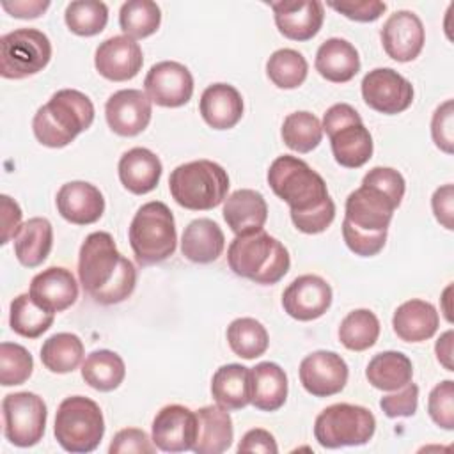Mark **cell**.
Wrapping results in <instances>:
<instances>
[{"label":"cell","mask_w":454,"mask_h":454,"mask_svg":"<svg viewBox=\"0 0 454 454\" xmlns=\"http://www.w3.org/2000/svg\"><path fill=\"white\" fill-rule=\"evenodd\" d=\"M78 278L83 291L101 305L124 301L137 286V270L105 231L90 232L80 247Z\"/></svg>","instance_id":"obj_1"},{"label":"cell","mask_w":454,"mask_h":454,"mask_svg":"<svg viewBox=\"0 0 454 454\" xmlns=\"http://www.w3.org/2000/svg\"><path fill=\"white\" fill-rule=\"evenodd\" d=\"M94 121L92 101L76 89L57 90L32 121L35 138L46 147H66Z\"/></svg>","instance_id":"obj_2"},{"label":"cell","mask_w":454,"mask_h":454,"mask_svg":"<svg viewBox=\"0 0 454 454\" xmlns=\"http://www.w3.org/2000/svg\"><path fill=\"white\" fill-rule=\"evenodd\" d=\"M229 268L255 284H277L289 271L291 257L287 248L264 231L239 234L227 248Z\"/></svg>","instance_id":"obj_3"},{"label":"cell","mask_w":454,"mask_h":454,"mask_svg":"<svg viewBox=\"0 0 454 454\" xmlns=\"http://www.w3.org/2000/svg\"><path fill=\"white\" fill-rule=\"evenodd\" d=\"M268 184L289 206L291 215H305L332 202L325 179L307 161L291 154L271 161Z\"/></svg>","instance_id":"obj_4"},{"label":"cell","mask_w":454,"mask_h":454,"mask_svg":"<svg viewBox=\"0 0 454 454\" xmlns=\"http://www.w3.org/2000/svg\"><path fill=\"white\" fill-rule=\"evenodd\" d=\"M168 190L181 207L207 211L227 199L229 176L222 165L211 160H195L170 172Z\"/></svg>","instance_id":"obj_5"},{"label":"cell","mask_w":454,"mask_h":454,"mask_svg":"<svg viewBox=\"0 0 454 454\" xmlns=\"http://www.w3.org/2000/svg\"><path fill=\"white\" fill-rule=\"evenodd\" d=\"M128 238L138 264L149 266L168 259L176 252L177 243L170 207L160 200L140 206L129 223Z\"/></svg>","instance_id":"obj_6"},{"label":"cell","mask_w":454,"mask_h":454,"mask_svg":"<svg viewBox=\"0 0 454 454\" xmlns=\"http://www.w3.org/2000/svg\"><path fill=\"white\" fill-rule=\"evenodd\" d=\"M53 434L67 452H92L105 434L99 404L83 395L66 397L57 410Z\"/></svg>","instance_id":"obj_7"},{"label":"cell","mask_w":454,"mask_h":454,"mask_svg":"<svg viewBox=\"0 0 454 454\" xmlns=\"http://www.w3.org/2000/svg\"><path fill=\"white\" fill-rule=\"evenodd\" d=\"M335 161L346 168H358L372 156V137L364 126L358 112L348 103L332 105L323 115Z\"/></svg>","instance_id":"obj_8"},{"label":"cell","mask_w":454,"mask_h":454,"mask_svg":"<svg viewBox=\"0 0 454 454\" xmlns=\"http://www.w3.org/2000/svg\"><path fill=\"white\" fill-rule=\"evenodd\" d=\"M376 431L371 410L358 404L337 403L325 408L314 422V436L321 447L339 449L367 443Z\"/></svg>","instance_id":"obj_9"},{"label":"cell","mask_w":454,"mask_h":454,"mask_svg":"<svg viewBox=\"0 0 454 454\" xmlns=\"http://www.w3.org/2000/svg\"><path fill=\"white\" fill-rule=\"evenodd\" d=\"M51 59V43L37 28H18L0 37V74L21 80L43 71Z\"/></svg>","instance_id":"obj_10"},{"label":"cell","mask_w":454,"mask_h":454,"mask_svg":"<svg viewBox=\"0 0 454 454\" xmlns=\"http://www.w3.org/2000/svg\"><path fill=\"white\" fill-rule=\"evenodd\" d=\"M2 417L5 438L16 447H32L44 434L48 410L37 394L14 392L4 397Z\"/></svg>","instance_id":"obj_11"},{"label":"cell","mask_w":454,"mask_h":454,"mask_svg":"<svg viewBox=\"0 0 454 454\" xmlns=\"http://www.w3.org/2000/svg\"><path fill=\"white\" fill-rule=\"evenodd\" d=\"M362 98L369 108L385 115H395L410 108L413 85L390 67H376L362 80Z\"/></svg>","instance_id":"obj_12"},{"label":"cell","mask_w":454,"mask_h":454,"mask_svg":"<svg viewBox=\"0 0 454 454\" xmlns=\"http://www.w3.org/2000/svg\"><path fill=\"white\" fill-rule=\"evenodd\" d=\"M144 89L151 103L177 108L192 99L193 76L186 66L176 60H163L147 71Z\"/></svg>","instance_id":"obj_13"},{"label":"cell","mask_w":454,"mask_h":454,"mask_svg":"<svg viewBox=\"0 0 454 454\" xmlns=\"http://www.w3.org/2000/svg\"><path fill=\"white\" fill-rule=\"evenodd\" d=\"M300 383L314 397L339 394L348 383V364L333 351H314L300 364Z\"/></svg>","instance_id":"obj_14"},{"label":"cell","mask_w":454,"mask_h":454,"mask_svg":"<svg viewBox=\"0 0 454 454\" xmlns=\"http://www.w3.org/2000/svg\"><path fill=\"white\" fill-rule=\"evenodd\" d=\"M151 438L156 449L163 452L192 450L197 438V415L183 404L163 406L151 427Z\"/></svg>","instance_id":"obj_15"},{"label":"cell","mask_w":454,"mask_h":454,"mask_svg":"<svg viewBox=\"0 0 454 454\" xmlns=\"http://www.w3.org/2000/svg\"><path fill=\"white\" fill-rule=\"evenodd\" d=\"M381 44L385 53L397 62H410L419 57L424 48L426 32L420 18L411 11H395L383 23Z\"/></svg>","instance_id":"obj_16"},{"label":"cell","mask_w":454,"mask_h":454,"mask_svg":"<svg viewBox=\"0 0 454 454\" xmlns=\"http://www.w3.org/2000/svg\"><path fill=\"white\" fill-rule=\"evenodd\" d=\"M153 115L151 99L138 89H122L114 92L105 105V117L110 129L121 137L142 133Z\"/></svg>","instance_id":"obj_17"},{"label":"cell","mask_w":454,"mask_h":454,"mask_svg":"<svg viewBox=\"0 0 454 454\" xmlns=\"http://www.w3.org/2000/svg\"><path fill=\"white\" fill-rule=\"evenodd\" d=\"M332 305V287L319 275L294 278L282 294V307L293 319L312 321L321 317Z\"/></svg>","instance_id":"obj_18"},{"label":"cell","mask_w":454,"mask_h":454,"mask_svg":"<svg viewBox=\"0 0 454 454\" xmlns=\"http://www.w3.org/2000/svg\"><path fill=\"white\" fill-rule=\"evenodd\" d=\"M144 57L140 44L128 35H114L105 39L94 55L98 73L110 82H126L138 74Z\"/></svg>","instance_id":"obj_19"},{"label":"cell","mask_w":454,"mask_h":454,"mask_svg":"<svg viewBox=\"0 0 454 454\" xmlns=\"http://www.w3.org/2000/svg\"><path fill=\"white\" fill-rule=\"evenodd\" d=\"M270 5L278 32L291 41H309L323 27L325 7L317 0H280Z\"/></svg>","instance_id":"obj_20"},{"label":"cell","mask_w":454,"mask_h":454,"mask_svg":"<svg viewBox=\"0 0 454 454\" xmlns=\"http://www.w3.org/2000/svg\"><path fill=\"white\" fill-rule=\"evenodd\" d=\"M395 207L397 206L383 192L362 184L348 195L344 206V218L364 231H387L392 222Z\"/></svg>","instance_id":"obj_21"},{"label":"cell","mask_w":454,"mask_h":454,"mask_svg":"<svg viewBox=\"0 0 454 454\" xmlns=\"http://www.w3.org/2000/svg\"><path fill=\"white\" fill-rule=\"evenodd\" d=\"M28 294L39 307L55 314L69 309L76 301L78 282L67 268L50 266L32 278Z\"/></svg>","instance_id":"obj_22"},{"label":"cell","mask_w":454,"mask_h":454,"mask_svg":"<svg viewBox=\"0 0 454 454\" xmlns=\"http://www.w3.org/2000/svg\"><path fill=\"white\" fill-rule=\"evenodd\" d=\"M57 209L60 216L74 225H89L101 218L105 199L99 188L87 181H71L57 192Z\"/></svg>","instance_id":"obj_23"},{"label":"cell","mask_w":454,"mask_h":454,"mask_svg":"<svg viewBox=\"0 0 454 454\" xmlns=\"http://www.w3.org/2000/svg\"><path fill=\"white\" fill-rule=\"evenodd\" d=\"M199 112L213 129H231L243 117V98L239 90L229 83H213L204 89Z\"/></svg>","instance_id":"obj_24"},{"label":"cell","mask_w":454,"mask_h":454,"mask_svg":"<svg viewBox=\"0 0 454 454\" xmlns=\"http://www.w3.org/2000/svg\"><path fill=\"white\" fill-rule=\"evenodd\" d=\"M222 213L231 231L239 236L262 231L268 218V206L262 193L241 188L225 199Z\"/></svg>","instance_id":"obj_25"},{"label":"cell","mask_w":454,"mask_h":454,"mask_svg":"<svg viewBox=\"0 0 454 454\" xmlns=\"http://www.w3.org/2000/svg\"><path fill=\"white\" fill-rule=\"evenodd\" d=\"M117 170L119 179L128 192L144 195L158 186L163 167L153 151L145 147H133L121 156Z\"/></svg>","instance_id":"obj_26"},{"label":"cell","mask_w":454,"mask_h":454,"mask_svg":"<svg viewBox=\"0 0 454 454\" xmlns=\"http://www.w3.org/2000/svg\"><path fill=\"white\" fill-rule=\"evenodd\" d=\"M195 415L197 438L192 450L197 454L225 452L234 438V427L229 411L218 404H209L199 408Z\"/></svg>","instance_id":"obj_27"},{"label":"cell","mask_w":454,"mask_h":454,"mask_svg":"<svg viewBox=\"0 0 454 454\" xmlns=\"http://www.w3.org/2000/svg\"><path fill=\"white\" fill-rule=\"evenodd\" d=\"M392 326L401 340L422 342L436 333L440 326V316L429 301L413 298L395 309Z\"/></svg>","instance_id":"obj_28"},{"label":"cell","mask_w":454,"mask_h":454,"mask_svg":"<svg viewBox=\"0 0 454 454\" xmlns=\"http://www.w3.org/2000/svg\"><path fill=\"white\" fill-rule=\"evenodd\" d=\"M316 71L328 82L346 83L360 71V57L356 48L340 37H330L317 48Z\"/></svg>","instance_id":"obj_29"},{"label":"cell","mask_w":454,"mask_h":454,"mask_svg":"<svg viewBox=\"0 0 454 454\" xmlns=\"http://www.w3.org/2000/svg\"><path fill=\"white\" fill-rule=\"evenodd\" d=\"M225 247V236L216 222L211 218L192 220L181 238L183 255L197 264H207L216 261Z\"/></svg>","instance_id":"obj_30"},{"label":"cell","mask_w":454,"mask_h":454,"mask_svg":"<svg viewBox=\"0 0 454 454\" xmlns=\"http://www.w3.org/2000/svg\"><path fill=\"white\" fill-rule=\"evenodd\" d=\"M250 403L261 411H277L287 399V376L275 362H261L250 369Z\"/></svg>","instance_id":"obj_31"},{"label":"cell","mask_w":454,"mask_h":454,"mask_svg":"<svg viewBox=\"0 0 454 454\" xmlns=\"http://www.w3.org/2000/svg\"><path fill=\"white\" fill-rule=\"evenodd\" d=\"M211 394L218 406L241 410L250 404V369L241 364H227L216 369L211 380Z\"/></svg>","instance_id":"obj_32"},{"label":"cell","mask_w":454,"mask_h":454,"mask_svg":"<svg viewBox=\"0 0 454 454\" xmlns=\"http://www.w3.org/2000/svg\"><path fill=\"white\" fill-rule=\"evenodd\" d=\"M53 245L51 223L43 216L27 220L14 238V255L27 266L35 268L46 261Z\"/></svg>","instance_id":"obj_33"},{"label":"cell","mask_w":454,"mask_h":454,"mask_svg":"<svg viewBox=\"0 0 454 454\" xmlns=\"http://www.w3.org/2000/svg\"><path fill=\"white\" fill-rule=\"evenodd\" d=\"M367 381L383 392H394L413 378L411 360L401 351H383L371 358L365 369Z\"/></svg>","instance_id":"obj_34"},{"label":"cell","mask_w":454,"mask_h":454,"mask_svg":"<svg viewBox=\"0 0 454 454\" xmlns=\"http://www.w3.org/2000/svg\"><path fill=\"white\" fill-rule=\"evenodd\" d=\"M124 376V360L110 349H96L87 355L82 364L83 381L99 392L115 390L122 383Z\"/></svg>","instance_id":"obj_35"},{"label":"cell","mask_w":454,"mask_h":454,"mask_svg":"<svg viewBox=\"0 0 454 454\" xmlns=\"http://www.w3.org/2000/svg\"><path fill=\"white\" fill-rule=\"evenodd\" d=\"M83 342L78 335L60 332L48 337L41 348L43 365L57 374L73 372L83 360Z\"/></svg>","instance_id":"obj_36"},{"label":"cell","mask_w":454,"mask_h":454,"mask_svg":"<svg viewBox=\"0 0 454 454\" xmlns=\"http://www.w3.org/2000/svg\"><path fill=\"white\" fill-rule=\"evenodd\" d=\"M53 316L55 314L39 307L28 293L16 296L9 307V325L12 332L27 339L41 337L53 325Z\"/></svg>","instance_id":"obj_37"},{"label":"cell","mask_w":454,"mask_h":454,"mask_svg":"<svg viewBox=\"0 0 454 454\" xmlns=\"http://www.w3.org/2000/svg\"><path fill=\"white\" fill-rule=\"evenodd\" d=\"M227 342L234 355L252 360L266 353L270 337L266 328L254 317H238L227 326Z\"/></svg>","instance_id":"obj_38"},{"label":"cell","mask_w":454,"mask_h":454,"mask_svg":"<svg viewBox=\"0 0 454 454\" xmlns=\"http://www.w3.org/2000/svg\"><path fill=\"white\" fill-rule=\"evenodd\" d=\"M380 337V321L369 309L349 312L339 326V340L351 351H365L376 344Z\"/></svg>","instance_id":"obj_39"},{"label":"cell","mask_w":454,"mask_h":454,"mask_svg":"<svg viewBox=\"0 0 454 454\" xmlns=\"http://www.w3.org/2000/svg\"><path fill=\"white\" fill-rule=\"evenodd\" d=\"M161 23V11L151 0H129L121 5L119 25L124 35L131 39H144L153 35Z\"/></svg>","instance_id":"obj_40"},{"label":"cell","mask_w":454,"mask_h":454,"mask_svg":"<svg viewBox=\"0 0 454 454\" xmlns=\"http://www.w3.org/2000/svg\"><path fill=\"white\" fill-rule=\"evenodd\" d=\"M323 138V126L310 112H293L282 122V140L296 153H310Z\"/></svg>","instance_id":"obj_41"},{"label":"cell","mask_w":454,"mask_h":454,"mask_svg":"<svg viewBox=\"0 0 454 454\" xmlns=\"http://www.w3.org/2000/svg\"><path fill=\"white\" fill-rule=\"evenodd\" d=\"M309 73L305 57L291 48H282L271 53L266 62V74L278 89L300 87Z\"/></svg>","instance_id":"obj_42"},{"label":"cell","mask_w":454,"mask_h":454,"mask_svg":"<svg viewBox=\"0 0 454 454\" xmlns=\"http://www.w3.org/2000/svg\"><path fill=\"white\" fill-rule=\"evenodd\" d=\"M64 20L67 28L82 37H90L105 30L108 23V7L98 0H74L67 4Z\"/></svg>","instance_id":"obj_43"},{"label":"cell","mask_w":454,"mask_h":454,"mask_svg":"<svg viewBox=\"0 0 454 454\" xmlns=\"http://www.w3.org/2000/svg\"><path fill=\"white\" fill-rule=\"evenodd\" d=\"M34 369V358L27 348L16 342L0 344V383L4 387L25 383Z\"/></svg>","instance_id":"obj_44"},{"label":"cell","mask_w":454,"mask_h":454,"mask_svg":"<svg viewBox=\"0 0 454 454\" xmlns=\"http://www.w3.org/2000/svg\"><path fill=\"white\" fill-rule=\"evenodd\" d=\"M427 411L431 420L442 429H454V381L438 383L427 397Z\"/></svg>","instance_id":"obj_45"},{"label":"cell","mask_w":454,"mask_h":454,"mask_svg":"<svg viewBox=\"0 0 454 454\" xmlns=\"http://www.w3.org/2000/svg\"><path fill=\"white\" fill-rule=\"evenodd\" d=\"M342 238H344L346 247L353 254H356L360 257H372L383 250L385 241H387V231H378V232L364 231L344 218L342 220Z\"/></svg>","instance_id":"obj_46"},{"label":"cell","mask_w":454,"mask_h":454,"mask_svg":"<svg viewBox=\"0 0 454 454\" xmlns=\"http://www.w3.org/2000/svg\"><path fill=\"white\" fill-rule=\"evenodd\" d=\"M362 184L372 186L380 192H383L397 207L404 197V190H406V183L404 177L392 167H374L371 168L364 179Z\"/></svg>","instance_id":"obj_47"},{"label":"cell","mask_w":454,"mask_h":454,"mask_svg":"<svg viewBox=\"0 0 454 454\" xmlns=\"http://www.w3.org/2000/svg\"><path fill=\"white\" fill-rule=\"evenodd\" d=\"M431 137L434 145L452 154L454 151V101L447 99L443 101L433 114L431 119Z\"/></svg>","instance_id":"obj_48"},{"label":"cell","mask_w":454,"mask_h":454,"mask_svg":"<svg viewBox=\"0 0 454 454\" xmlns=\"http://www.w3.org/2000/svg\"><path fill=\"white\" fill-rule=\"evenodd\" d=\"M419 406V387L415 383H406L404 387L387 394L380 399V408L390 419L411 417Z\"/></svg>","instance_id":"obj_49"},{"label":"cell","mask_w":454,"mask_h":454,"mask_svg":"<svg viewBox=\"0 0 454 454\" xmlns=\"http://www.w3.org/2000/svg\"><path fill=\"white\" fill-rule=\"evenodd\" d=\"M156 450V445L153 443V438L147 436L144 429L138 427H126L115 433L108 452L110 454H126V452H135V454H153Z\"/></svg>","instance_id":"obj_50"},{"label":"cell","mask_w":454,"mask_h":454,"mask_svg":"<svg viewBox=\"0 0 454 454\" xmlns=\"http://www.w3.org/2000/svg\"><path fill=\"white\" fill-rule=\"evenodd\" d=\"M328 7L340 12L348 20L369 23V21H376L385 12L387 4L380 0H344V2H328Z\"/></svg>","instance_id":"obj_51"},{"label":"cell","mask_w":454,"mask_h":454,"mask_svg":"<svg viewBox=\"0 0 454 454\" xmlns=\"http://www.w3.org/2000/svg\"><path fill=\"white\" fill-rule=\"evenodd\" d=\"M333 218H335L333 200L328 202L326 206L319 207V209L310 211V213L291 215V220H293L294 227L300 232H305V234H319V232L326 231L330 227V223L333 222Z\"/></svg>","instance_id":"obj_52"},{"label":"cell","mask_w":454,"mask_h":454,"mask_svg":"<svg viewBox=\"0 0 454 454\" xmlns=\"http://www.w3.org/2000/svg\"><path fill=\"white\" fill-rule=\"evenodd\" d=\"M431 207L434 213V218L447 229H454V188L452 184H443L434 190L431 197Z\"/></svg>","instance_id":"obj_53"},{"label":"cell","mask_w":454,"mask_h":454,"mask_svg":"<svg viewBox=\"0 0 454 454\" xmlns=\"http://www.w3.org/2000/svg\"><path fill=\"white\" fill-rule=\"evenodd\" d=\"M2 202V245L9 243L12 238L18 236L21 229V207L18 206L16 200H12L9 195L0 197Z\"/></svg>","instance_id":"obj_54"},{"label":"cell","mask_w":454,"mask_h":454,"mask_svg":"<svg viewBox=\"0 0 454 454\" xmlns=\"http://www.w3.org/2000/svg\"><path fill=\"white\" fill-rule=\"evenodd\" d=\"M238 452H264V454H277L278 447L273 434L266 429L255 427L243 434Z\"/></svg>","instance_id":"obj_55"},{"label":"cell","mask_w":454,"mask_h":454,"mask_svg":"<svg viewBox=\"0 0 454 454\" xmlns=\"http://www.w3.org/2000/svg\"><path fill=\"white\" fill-rule=\"evenodd\" d=\"M2 7L14 18H37L41 16L48 7V0H14V2H2Z\"/></svg>","instance_id":"obj_56"},{"label":"cell","mask_w":454,"mask_h":454,"mask_svg":"<svg viewBox=\"0 0 454 454\" xmlns=\"http://www.w3.org/2000/svg\"><path fill=\"white\" fill-rule=\"evenodd\" d=\"M452 340H454V332L447 330L440 335V339L434 344V353L438 362L447 369V371H454L452 365Z\"/></svg>","instance_id":"obj_57"},{"label":"cell","mask_w":454,"mask_h":454,"mask_svg":"<svg viewBox=\"0 0 454 454\" xmlns=\"http://www.w3.org/2000/svg\"><path fill=\"white\" fill-rule=\"evenodd\" d=\"M450 291H452V286L449 284L447 287H445V291H443V294H442V301H443V314H445V317H447V321L450 323L452 321V310H450V305H449V296H450Z\"/></svg>","instance_id":"obj_58"}]
</instances>
